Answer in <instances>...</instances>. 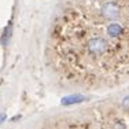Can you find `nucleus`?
I'll use <instances>...</instances> for the list:
<instances>
[{"mask_svg": "<svg viewBox=\"0 0 129 129\" xmlns=\"http://www.w3.org/2000/svg\"><path fill=\"white\" fill-rule=\"evenodd\" d=\"M47 56L72 88L103 89L129 80V0H66Z\"/></svg>", "mask_w": 129, "mask_h": 129, "instance_id": "f257e3e1", "label": "nucleus"}, {"mask_svg": "<svg viewBox=\"0 0 129 129\" xmlns=\"http://www.w3.org/2000/svg\"><path fill=\"white\" fill-rule=\"evenodd\" d=\"M122 104H124V107H125V109H129V96H128L126 99L124 100V103H122Z\"/></svg>", "mask_w": 129, "mask_h": 129, "instance_id": "7ed1b4c3", "label": "nucleus"}, {"mask_svg": "<svg viewBox=\"0 0 129 129\" xmlns=\"http://www.w3.org/2000/svg\"><path fill=\"white\" fill-rule=\"evenodd\" d=\"M4 118H6V115H4V114L0 115V122H3V119H4Z\"/></svg>", "mask_w": 129, "mask_h": 129, "instance_id": "20e7f679", "label": "nucleus"}, {"mask_svg": "<svg viewBox=\"0 0 129 129\" xmlns=\"http://www.w3.org/2000/svg\"><path fill=\"white\" fill-rule=\"evenodd\" d=\"M113 129H126V126H125V124L122 121H117L114 125H113Z\"/></svg>", "mask_w": 129, "mask_h": 129, "instance_id": "f03ea898", "label": "nucleus"}]
</instances>
